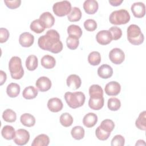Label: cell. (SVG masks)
<instances>
[{"label": "cell", "instance_id": "obj_1", "mask_svg": "<svg viewBox=\"0 0 146 146\" xmlns=\"http://www.w3.org/2000/svg\"><path fill=\"white\" fill-rule=\"evenodd\" d=\"M39 47L46 51L57 54L63 49V44L60 40V35L54 29L48 30L45 35L40 36L38 40Z\"/></svg>", "mask_w": 146, "mask_h": 146}, {"label": "cell", "instance_id": "obj_2", "mask_svg": "<svg viewBox=\"0 0 146 146\" xmlns=\"http://www.w3.org/2000/svg\"><path fill=\"white\" fill-rule=\"evenodd\" d=\"M64 99L67 105L71 108L82 107L85 102V95L82 92H67L64 94Z\"/></svg>", "mask_w": 146, "mask_h": 146}, {"label": "cell", "instance_id": "obj_3", "mask_svg": "<svg viewBox=\"0 0 146 146\" xmlns=\"http://www.w3.org/2000/svg\"><path fill=\"white\" fill-rule=\"evenodd\" d=\"M9 69L13 79H20L24 75V70L22 65L21 59L18 56H14L10 59Z\"/></svg>", "mask_w": 146, "mask_h": 146}, {"label": "cell", "instance_id": "obj_4", "mask_svg": "<svg viewBox=\"0 0 146 146\" xmlns=\"http://www.w3.org/2000/svg\"><path fill=\"white\" fill-rule=\"evenodd\" d=\"M127 39L133 45H139L143 43L144 37L140 28L136 25L132 24L127 29Z\"/></svg>", "mask_w": 146, "mask_h": 146}, {"label": "cell", "instance_id": "obj_5", "mask_svg": "<svg viewBox=\"0 0 146 146\" xmlns=\"http://www.w3.org/2000/svg\"><path fill=\"white\" fill-rule=\"evenodd\" d=\"M130 18V15L127 10L120 9L112 11L110 15L109 21L112 25H124L129 21Z\"/></svg>", "mask_w": 146, "mask_h": 146}, {"label": "cell", "instance_id": "obj_6", "mask_svg": "<svg viewBox=\"0 0 146 146\" xmlns=\"http://www.w3.org/2000/svg\"><path fill=\"white\" fill-rule=\"evenodd\" d=\"M71 4L68 1H63L55 3L52 6L54 13L58 17L68 15L71 10Z\"/></svg>", "mask_w": 146, "mask_h": 146}, {"label": "cell", "instance_id": "obj_7", "mask_svg": "<svg viewBox=\"0 0 146 146\" xmlns=\"http://www.w3.org/2000/svg\"><path fill=\"white\" fill-rule=\"evenodd\" d=\"M30 139L29 132L25 129H18L15 132L14 138V143L18 145H24L26 144Z\"/></svg>", "mask_w": 146, "mask_h": 146}, {"label": "cell", "instance_id": "obj_8", "mask_svg": "<svg viewBox=\"0 0 146 146\" xmlns=\"http://www.w3.org/2000/svg\"><path fill=\"white\" fill-rule=\"evenodd\" d=\"M110 60L115 64H121L125 59V54L123 51L119 48L112 49L109 53Z\"/></svg>", "mask_w": 146, "mask_h": 146}, {"label": "cell", "instance_id": "obj_9", "mask_svg": "<svg viewBox=\"0 0 146 146\" xmlns=\"http://www.w3.org/2000/svg\"><path fill=\"white\" fill-rule=\"evenodd\" d=\"M96 39L98 43L102 45H106L111 43L112 37L108 30H101L96 35Z\"/></svg>", "mask_w": 146, "mask_h": 146}, {"label": "cell", "instance_id": "obj_10", "mask_svg": "<svg viewBox=\"0 0 146 146\" xmlns=\"http://www.w3.org/2000/svg\"><path fill=\"white\" fill-rule=\"evenodd\" d=\"M105 92L109 96H116L121 90L120 84L116 81H111L105 86Z\"/></svg>", "mask_w": 146, "mask_h": 146}, {"label": "cell", "instance_id": "obj_11", "mask_svg": "<svg viewBox=\"0 0 146 146\" xmlns=\"http://www.w3.org/2000/svg\"><path fill=\"white\" fill-rule=\"evenodd\" d=\"M132 13L135 17L140 18L145 14V6L141 2L133 3L131 7Z\"/></svg>", "mask_w": 146, "mask_h": 146}, {"label": "cell", "instance_id": "obj_12", "mask_svg": "<svg viewBox=\"0 0 146 146\" xmlns=\"http://www.w3.org/2000/svg\"><path fill=\"white\" fill-rule=\"evenodd\" d=\"M51 81L46 76H41L39 78L35 83L36 88L41 92H46L51 87Z\"/></svg>", "mask_w": 146, "mask_h": 146}, {"label": "cell", "instance_id": "obj_13", "mask_svg": "<svg viewBox=\"0 0 146 146\" xmlns=\"http://www.w3.org/2000/svg\"><path fill=\"white\" fill-rule=\"evenodd\" d=\"M34 35L28 32H25L22 33L19 38V44L24 47H30L34 43Z\"/></svg>", "mask_w": 146, "mask_h": 146}, {"label": "cell", "instance_id": "obj_14", "mask_svg": "<svg viewBox=\"0 0 146 146\" xmlns=\"http://www.w3.org/2000/svg\"><path fill=\"white\" fill-rule=\"evenodd\" d=\"M63 104L62 100L58 98H52L48 100L47 107L52 112H58L63 108Z\"/></svg>", "mask_w": 146, "mask_h": 146}, {"label": "cell", "instance_id": "obj_15", "mask_svg": "<svg viewBox=\"0 0 146 146\" xmlns=\"http://www.w3.org/2000/svg\"><path fill=\"white\" fill-rule=\"evenodd\" d=\"M99 5L95 0H86L83 3V9L88 14H94L98 10Z\"/></svg>", "mask_w": 146, "mask_h": 146}, {"label": "cell", "instance_id": "obj_16", "mask_svg": "<svg viewBox=\"0 0 146 146\" xmlns=\"http://www.w3.org/2000/svg\"><path fill=\"white\" fill-rule=\"evenodd\" d=\"M67 85L68 87L74 90L78 89L82 84L80 78L76 74H71L69 75L66 80Z\"/></svg>", "mask_w": 146, "mask_h": 146}, {"label": "cell", "instance_id": "obj_17", "mask_svg": "<svg viewBox=\"0 0 146 146\" xmlns=\"http://www.w3.org/2000/svg\"><path fill=\"white\" fill-rule=\"evenodd\" d=\"M98 74L102 79H108L112 76L113 69L110 65L104 64L98 68Z\"/></svg>", "mask_w": 146, "mask_h": 146}, {"label": "cell", "instance_id": "obj_18", "mask_svg": "<svg viewBox=\"0 0 146 146\" xmlns=\"http://www.w3.org/2000/svg\"><path fill=\"white\" fill-rule=\"evenodd\" d=\"M39 19L42 22L46 29L51 27L55 23V18L50 12H44L39 17Z\"/></svg>", "mask_w": 146, "mask_h": 146}, {"label": "cell", "instance_id": "obj_19", "mask_svg": "<svg viewBox=\"0 0 146 146\" xmlns=\"http://www.w3.org/2000/svg\"><path fill=\"white\" fill-rule=\"evenodd\" d=\"M98 121L97 115L92 112L87 113L83 119V123L87 128L93 127Z\"/></svg>", "mask_w": 146, "mask_h": 146}, {"label": "cell", "instance_id": "obj_20", "mask_svg": "<svg viewBox=\"0 0 146 146\" xmlns=\"http://www.w3.org/2000/svg\"><path fill=\"white\" fill-rule=\"evenodd\" d=\"M90 98L99 99L103 97V90L98 84H93L89 88Z\"/></svg>", "mask_w": 146, "mask_h": 146}, {"label": "cell", "instance_id": "obj_21", "mask_svg": "<svg viewBox=\"0 0 146 146\" xmlns=\"http://www.w3.org/2000/svg\"><path fill=\"white\" fill-rule=\"evenodd\" d=\"M50 143L49 137L46 134L38 135L31 143V146H47Z\"/></svg>", "mask_w": 146, "mask_h": 146}, {"label": "cell", "instance_id": "obj_22", "mask_svg": "<svg viewBox=\"0 0 146 146\" xmlns=\"http://www.w3.org/2000/svg\"><path fill=\"white\" fill-rule=\"evenodd\" d=\"M41 65L46 69H51L54 68L56 64L55 58L50 55H44L40 60Z\"/></svg>", "mask_w": 146, "mask_h": 146}, {"label": "cell", "instance_id": "obj_23", "mask_svg": "<svg viewBox=\"0 0 146 146\" xmlns=\"http://www.w3.org/2000/svg\"><path fill=\"white\" fill-rule=\"evenodd\" d=\"M20 121L23 125L27 127H33L35 124V119L34 116L29 113L22 114L21 116Z\"/></svg>", "mask_w": 146, "mask_h": 146}, {"label": "cell", "instance_id": "obj_24", "mask_svg": "<svg viewBox=\"0 0 146 146\" xmlns=\"http://www.w3.org/2000/svg\"><path fill=\"white\" fill-rule=\"evenodd\" d=\"M20 86L15 83H10L6 88V92L7 95L10 98H15L18 96L20 93Z\"/></svg>", "mask_w": 146, "mask_h": 146}, {"label": "cell", "instance_id": "obj_25", "mask_svg": "<svg viewBox=\"0 0 146 146\" xmlns=\"http://www.w3.org/2000/svg\"><path fill=\"white\" fill-rule=\"evenodd\" d=\"M38 91V90L33 86H30L26 87L22 92L23 97L26 99H33L36 97Z\"/></svg>", "mask_w": 146, "mask_h": 146}, {"label": "cell", "instance_id": "obj_26", "mask_svg": "<svg viewBox=\"0 0 146 146\" xmlns=\"http://www.w3.org/2000/svg\"><path fill=\"white\" fill-rule=\"evenodd\" d=\"M1 134L3 138L6 140L14 139L15 135L14 128L11 125H5L1 131Z\"/></svg>", "mask_w": 146, "mask_h": 146}, {"label": "cell", "instance_id": "obj_27", "mask_svg": "<svg viewBox=\"0 0 146 146\" xmlns=\"http://www.w3.org/2000/svg\"><path fill=\"white\" fill-rule=\"evenodd\" d=\"M104 103V100L103 97L99 99L90 98L88 100V106L93 110H99L103 107Z\"/></svg>", "mask_w": 146, "mask_h": 146}, {"label": "cell", "instance_id": "obj_28", "mask_svg": "<svg viewBox=\"0 0 146 146\" xmlns=\"http://www.w3.org/2000/svg\"><path fill=\"white\" fill-rule=\"evenodd\" d=\"M82 15L80 9L79 7H74L71 9L70 13L67 15V18L70 22H77L81 19Z\"/></svg>", "mask_w": 146, "mask_h": 146}, {"label": "cell", "instance_id": "obj_29", "mask_svg": "<svg viewBox=\"0 0 146 146\" xmlns=\"http://www.w3.org/2000/svg\"><path fill=\"white\" fill-rule=\"evenodd\" d=\"M30 27L31 31L37 34H40L43 32L46 29L43 23L39 19L34 20L31 23Z\"/></svg>", "mask_w": 146, "mask_h": 146}, {"label": "cell", "instance_id": "obj_30", "mask_svg": "<svg viewBox=\"0 0 146 146\" xmlns=\"http://www.w3.org/2000/svg\"><path fill=\"white\" fill-rule=\"evenodd\" d=\"M38 64V60L37 57L34 55H29L26 60V67L29 71L35 70Z\"/></svg>", "mask_w": 146, "mask_h": 146}, {"label": "cell", "instance_id": "obj_31", "mask_svg": "<svg viewBox=\"0 0 146 146\" xmlns=\"http://www.w3.org/2000/svg\"><path fill=\"white\" fill-rule=\"evenodd\" d=\"M71 134L72 137L75 140L82 139L85 134L84 128L81 126H75L73 127L71 131Z\"/></svg>", "mask_w": 146, "mask_h": 146}, {"label": "cell", "instance_id": "obj_32", "mask_svg": "<svg viewBox=\"0 0 146 146\" xmlns=\"http://www.w3.org/2000/svg\"><path fill=\"white\" fill-rule=\"evenodd\" d=\"M2 118L6 122L13 123L17 119V115L13 110L6 109L3 112Z\"/></svg>", "mask_w": 146, "mask_h": 146}, {"label": "cell", "instance_id": "obj_33", "mask_svg": "<svg viewBox=\"0 0 146 146\" xmlns=\"http://www.w3.org/2000/svg\"><path fill=\"white\" fill-rule=\"evenodd\" d=\"M88 62L92 66L99 65L101 62V56L99 52L92 51L88 56Z\"/></svg>", "mask_w": 146, "mask_h": 146}, {"label": "cell", "instance_id": "obj_34", "mask_svg": "<svg viewBox=\"0 0 146 146\" xmlns=\"http://www.w3.org/2000/svg\"><path fill=\"white\" fill-rule=\"evenodd\" d=\"M146 116L145 111L141 112L139 114L138 118L136 119L135 121V125L136 127L140 130H143V131L145 130V128H146V123H145L146 116Z\"/></svg>", "mask_w": 146, "mask_h": 146}, {"label": "cell", "instance_id": "obj_35", "mask_svg": "<svg viewBox=\"0 0 146 146\" xmlns=\"http://www.w3.org/2000/svg\"><path fill=\"white\" fill-rule=\"evenodd\" d=\"M59 120H60V124L65 127H68L71 126L73 123V121H74L72 116L67 112L62 113L60 116Z\"/></svg>", "mask_w": 146, "mask_h": 146}, {"label": "cell", "instance_id": "obj_36", "mask_svg": "<svg viewBox=\"0 0 146 146\" xmlns=\"http://www.w3.org/2000/svg\"><path fill=\"white\" fill-rule=\"evenodd\" d=\"M67 33L69 35H73L80 38L82 35V30L79 26L71 25L67 27Z\"/></svg>", "mask_w": 146, "mask_h": 146}, {"label": "cell", "instance_id": "obj_37", "mask_svg": "<svg viewBox=\"0 0 146 146\" xmlns=\"http://www.w3.org/2000/svg\"><path fill=\"white\" fill-rule=\"evenodd\" d=\"M107 106L110 110L116 111L121 107V102L120 100L116 98H111L108 100Z\"/></svg>", "mask_w": 146, "mask_h": 146}, {"label": "cell", "instance_id": "obj_38", "mask_svg": "<svg viewBox=\"0 0 146 146\" xmlns=\"http://www.w3.org/2000/svg\"><path fill=\"white\" fill-rule=\"evenodd\" d=\"M66 43L68 48L70 50H75L78 48L79 44V38L73 35H69L67 38Z\"/></svg>", "mask_w": 146, "mask_h": 146}, {"label": "cell", "instance_id": "obj_39", "mask_svg": "<svg viewBox=\"0 0 146 146\" xmlns=\"http://www.w3.org/2000/svg\"><path fill=\"white\" fill-rule=\"evenodd\" d=\"M99 127L104 131L111 133L115 128V124L112 120L105 119L102 121Z\"/></svg>", "mask_w": 146, "mask_h": 146}, {"label": "cell", "instance_id": "obj_40", "mask_svg": "<svg viewBox=\"0 0 146 146\" xmlns=\"http://www.w3.org/2000/svg\"><path fill=\"white\" fill-rule=\"evenodd\" d=\"M95 135L99 140L102 141H104L108 139V137L111 135V133L104 131L99 126L96 129Z\"/></svg>", "mask_w": 146, "mask_h": 146}, {"label": "cell", "instance_id": "obj_41", "mask_svg": "<svg viewBox=\"0 0 146 146\" xmlns=\"http://www.w3.org/2000/svg\"><path fill=\"white\" fill-rule=\"evenodd\" d=\"M108 31L111 33L112 37V40H116L120 39L122 35V31L121 29L117 26H112L110 29Z\"/></svg>", "mask_w": 146, "mask_h": 146}, {"label": "cell", "instance_id": "obj_42", "mask_svg": "<svg viewBox=\"0 0 146 146\" xmlns=\"http://www.w3.org/2000/svg\"><path fill=\"white\" fill-rule=\"evenodd\" d=\"M84 27L88 31H94L97 28V23L94 19H88L84 22Z\"/></svg>", "mask_w": 146, "mask_h": 146}, {"label": "cell", "instance_id": "obj_43", "mask_svg": "<svg viewBox=\"0 0 146 146\" xmlns=\"http://www.w3.org/2000/svg\"><path fill=\"white\" fill-rule=\"evenodd\" d=\"M125 144V139L121 135H115L111 140L112 146H123Z\"/></svg>", "mask_w": 146, "mask_h": 146}, {"label": "cell", "instance_id": "obj_44", "mask_svg": "<svg viewBox=\"0 0 146 146\" xmlns=\"http://www.w3.org/2000/svg\"><path fill=\"white\" fill-rule=\"evenodd\" d=\"M10 36L9 32L7 29L1 27L0 29V42L1 43L6 42Z\"/></svg>", "mask_w": 146, "mask_h": 146}, {"label": "cell", "instance_id": "obj_45", "mask_svg": "<svg viewBox=\"0 0 146 146\" xmlns=\"http://www.w3.org/2000/svg\"><path fill=\"white\" fill-rule=\"evenodd\" d=\"M4 2L7 7L11 9H14L19 7L21 3V0H13V1L5 0Z\"/></svg>", "mask_w": 146, "mask_h": 146}, {"label": "cell", "instance_id": "obj_46", "mask_svg": "<svg viewBox=\"0 0 146 146\" xmlns=\"http://www.w3.org/2000/svg\"><path fill=\"white\" fill-rule=\"evenodd\" d=\"M7 79V75L6 73L2 70L0 71V85L2 86L6 82Z\"/></svg>", "mask_w": 146, "mask_h": 146}, {"label": "cell", "instance_id": "obj_47", "mask_svg": "<svg viewBox=\"0 0 146 146\" xmlns=\"http://www.w3.org/2000/svg\"><path fill=\"white\" fill-rule=\"evenodd\" d=\"M108 2L113 6H118L123 2V0H110Z\"/></svg>", "mask_w": 146, "mask_h": 146}]
</instances>
